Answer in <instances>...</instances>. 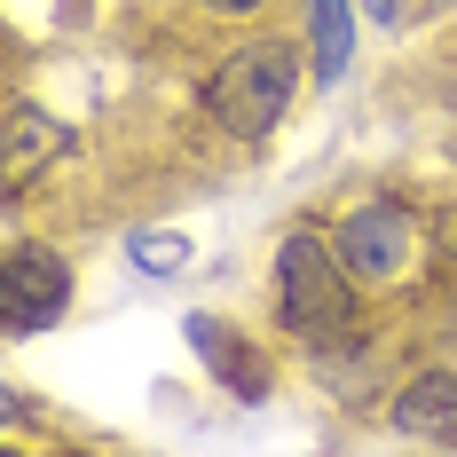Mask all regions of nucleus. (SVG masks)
<instances>
[{
    "instance_id": "obj_3",
    "label": "nucleus",
    "mask_w": 457,
    "mask_h": 457,
    "mask_svg": "<svg viewBox=\"0 0 457 457\" xmlns=\"http://www.w3.org/2000/svg\"><path fill=\"white\" fill-rule=\"evenodd\" d=\"M71 308V269L55 261V253H8V276H0V331L8 339H32L47 323Z\"/></svg>"
},
{
    "instance_id": "obj_10",
    "label": "nucleus",
    "mask_w": 457,
    "mask_h": 457,
    "mask_svg": "<svg viewBox=\"0 0 457 457\" xmlns=\"http://www.w3.org/2000/svg\"><path fill=\"white\" fill-rule=\"evenodd\" d=\"M205 8H221V16H245V8H261V0H205Z\"/></svg>"
},
{
    "instance_id": "obj_5",
    "label": "nucleus",
    "mask_w": 457,
    "mask_h": 457,
    "mask_svg": "<svg viewBox=\"0 0 457 457\" xmlns=\"http://www.w3.org/2000/svg\"><path fill=\"white\" fill-rule=\"evenodd\" d=\"M395 426H403L411 442H457V378H450V370L411 378L403 403H395Z\"/></svg>"
},
{
    "instance_id": "obj_4",
    "label": "nucleus",
    "mask_w": 457,
    "mask_h": 457,
    "mask_svg": "<svg viewBox=\"0 0 457 457\" xmlns=\"http://www.w3.org/2000/svg\"><path fill=\"white\" fill-rule=\"evenodd\" d=\"M339 261L363 276V284H386V276H403L411 261V213L403 205H355L347 221H339Z\"/></svg>"
},
{
    "instance_id": "obj_6",
    "label": "nucleus",
    "mask_w": 457,
    "mask_h": 457,
    "mask_svg": "<svg viewBox=\"0 0 457 457\" xmlns=\"http://www.w3.org/2000/svg\"><path fill=\"white\" fill-rule=\"evenodd\" d=\"M0 150H8V158H0V182L16 189L32 166H47V158L63 150V127H55L47 111H32V103H8V119H0Z\"/></svg>"
},
{
    "instance_id": "obj_8",
    "label": "nucleus",
    "mask_w": 457,
    "mask_h": 457,
    "mask_svg": "<svg viewBox=\"0 0 457 457\" xmlns=\"http://www.w3.org/2000/svg\"><path fill=\"white\" fill-rule=\"evenodd\" d=\"M316 16V79H339L347 55H355V8L347 0H308Z\"/></svg>"
},
{
    "instance_id": "obj_1",
    "label": "nucleus",
    "mask_w": 457,
    "mask_h": 457,
    "mask_svg": "<svg viewBox=\"0 0 457 457\" xmlns=\"http://www.w3.org/2000/svg\"><path fill=\"white\" fill-rule=\"evenodd\" d=\"M347 261H331V245L308 237V228H292L284 245H276V308L284 323L300 331V339H339L347 323H355V292H347Z\"/></svg>"
},
{
    "instance_id": "obj_2",
    "label": "nucleus",
    "mask_w": 457,
    "mask_h": 457,
    "mask_svg": "<svg viewBox=\"0 0 457 457\" xmlns=\"http://www.w3.org/2000/svg\"><path fill=\"white\" fill-rule=\"evenodd\" d=\"M292 87H300V55L284 40H253V47H237L221 71H213L205 103H213V119H221L237 142H261L276 119H284Z\"/></svg>"
},
{
    "instance_id": "obj_7",
    "label": "nucleus",
    "mask_w": 457,
    "mask_h": 457,
    "mask_svg": "<svg viewBox=\"0 0 457 457\" xmlns=\"http://www.w3.org/2000/svg\"><path fill=\"white\" fill-rule=\"evenodd\" d=\"M189 339H197V355H205V363L221 370L228 386H237V395H261V386H269V370L253 363V355H237V347H228V331L213 316H189Z\"/></svg>"
},
{
    "instance_id": "obj_9",
    "label": "nucleus",
    "mask_w": 457,
    "mask_h": 457,
    "mask_svg": "<svg viewBox=\"0 0 457 457\" xmlns=\"http://www.w3.org/2000/svg\"><path fill=\"white\" fill-rule=\"evenodd\" d=\"M135 261H142V269H182L189 237H158V228H150V237H135Z\"/></svg>"
}]
</instances>
